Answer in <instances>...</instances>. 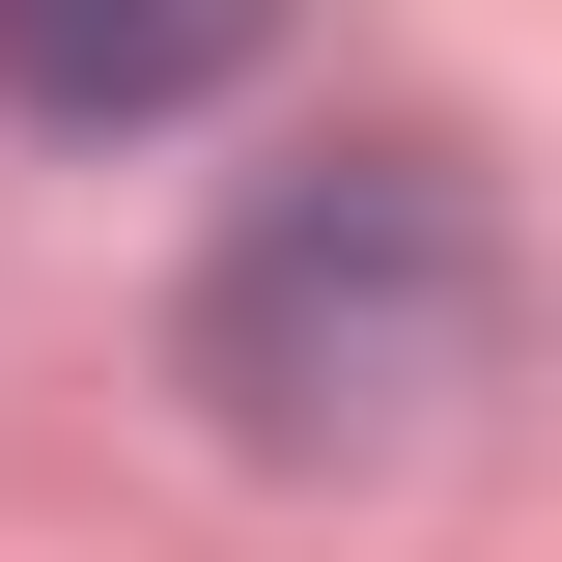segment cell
I'll return each mask as SVG.
<instances>
[{
	"label": "cell",
	"mask_w": 562,
	"mask_h": 562,
	"mask_svg": "<svg viewBox=\"0 0 562 562\" xmlns=\"http://www.w3.org/2000/svg\"><path fill=\"white\" fill-rule=\"evenodd\" d=\"M506 394V225L450 140H366V169H281L198 281V422L254 479H394Z\"/></svg>",
	"instance_id": "cell-1"
},
{
	"label": "cell",
	"mask_w": 562,
	"mask_h": 562,
	"mask_svg": "<svg viewBox=\"0 0 562 562\" xmlns=\"http://www.w3.org/2000/svg\"><path fill=\"white\" fill-rule=\"evenodd\" d=\"M254 57H281V0H0V113H57V140H140Z\"/></svg>",
	"instance_id": "cell-2"
}]
</instances>
